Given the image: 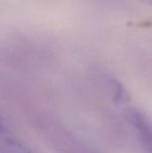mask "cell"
Segmentation results:
<instances>
[{"label": "cell", "mask_w": 152, "mask_h": 153, "mask_svg": "<svg viewBox=\"0 0 152 153\" xmlns=\"http://www.w3.org/2000/svg\"><path fill=\"white\" fill-rule=\"evenodd\" d=\"M141 1L145 2V3L149 4V5H152V0H141Z\"/></svg>", "instance_id": "1"}]
</instances>
